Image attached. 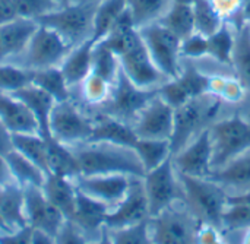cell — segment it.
I'll return each mask as SVG.
<instances>
[{"label":"cell","mask_w":250,"mask_h":244,"mask_svg":"<svg viewBox=\"0 0 250 244\" xmlns=\"http://www.w3.org/2000/svg\"><path fill=\"white\" fill-rule=\"evenodd\" d=\"M0 120L12 135L40 133V126L31 111L12 94L0 92Z\"/></svg>","instance_id":"19"},{"label":"cell","mask_w":250,"mask_h":244,"mask_svg":"<svg viewBox=\"0 0 250 244\" xmlns=\"http://www.w3.org/2000/svg\"><path fill=\"white\" fill-rule=\"evenodd\" d=\"M149 220V206L141 177H132L126 196L108 211L105 227L108 230L126 228Z\"/></svg>","instance_id":"12"},{"label":"cell","mask_w":250,"mask_h":244,"mask_svg":"<svg viewBox=\"0 0 250 244\" xmlns=\"http://www.w3.org/2000/svg\"><path fill=\"white\" fill-rule=\"evenodd\" d=\"M0 218L9 231L28 225L25 215V192L16 183L0 186Z\"/></svg>","instance_id":"24"},{"label":"cell","mask_w":250,"mask_h":244,"mask_svg":"<svg viewBox=\"0 0 250 244\" xmlns=\"http://www.w3.org/2000/svg\"><path fill=\"white\" fill-rule=\"evenodd\" d=\"M212 171L250 149V123L239 114L217 120L211 127Z\"/></svg>","instance_id":"6"},{"label":"cell","mask_w":250,"mask_h":244,"mask_svg":"<svg viewBox=\"0 0 250 244\" xmlns=\"http://www.w3.org/2000/svg\"><path fill=\"white\" fill-rule=\"evenodd\" d=\"M18 18L38 20L48 12L59 7L56 0H13Z\"/></svg>","instance_id":"43"},{"label":"cell","mask_w":250,"mask_h":244,"mask_svg":"<svg viewBox=\"0 0 250 244\" xmlns=\"http://www.w3.org/2000/svg\"><path fill=\"white\" fill-rule=\"evenodd\" d=\"M47 158L50 174L76 180L81 177V167L73 149L53 138H47Z\"/></svg>","instance_id":"27"},{"label":"cell","mask_w":250,"mask_h":244,"mask_svg":"<svg viewBox=\"0 0 250 244\" xmlns=\"http://www.w3.org/2000/svg\"><path fill=\"white\" fill-rule=\"evenodd\" d=\"M223 187H233L242 192L250 190V149L239 155L227 165L214 170L209 177Z\"/></svg>","instance_id":"26"},{"label":"cell","mask_w":250,"mask_h":244,"mask_svg":"<svg viewBox=\"0 0 250 244\" xmlns=\"http://www.w3.org/2000/svg\"><path fill=\"white\" fill-rule=\"evenodd\" d=\"M94 130L88 142H107L119 146L133 148L138 136L127 123L116 120L101 113H94Z\"/></svg>","instance_id":"21"},{"label":"cell","mask_w":250,"mask_h":244,"mask_svg":"<svg viewBox=\"0 0 250 244\" xmlns=\"http://www.w3.org/2000/svg\"><path fill=\"white\" fill-rule=\"evenodd\" d=\"M13 149L12 142V133L7 130V127L0 120V155H6Z\"/></svg>","instance_id":"52"},{"label":"cell","mask_w":250,"mask_h":244,"mask_svg":"<svg viewBox=\"0 0 250 244\" xmlns=\"http://www.w3.org/2000/svg\"><path fill=\"white\" fill-rule=\"evenodd\" d=\"M174 3H186V4H192L193 0H173Z\"/></svg>","instance_id":"59"},{"label":"cell","mask_w":250,"mask_h":244,"mask_svg":"<svg viewBox=\"0 0 250 244\" xmlns=\"http://www.w3.org/2000/svg\"><path fill=\"white\" fill-rule=\"evenodd\" d=\"M12 95H15L19 101H22L25 107L31 111V114L35 117V120L38 122L41 135L44 138H50L48 122H50V114L53 111V107L56 104L54 98L32 83L25 85L23 88L13 92Z\"/></svg>","instance_id":"25"},{"label":"cell","mask_w":250,"mask_h":244,"mask_svg":"<svg viewBox=\"0 0 250 244\" xmlns=\"http://www.w3.org/2000/svg\"><path fill=\"white\" fill-rule=\"evenodd\" d=\"M91 73L103 78L110 85H114L120 73V59L104 42H97L94 45Z\"/></svg>","instance_id":"37"},{"label":"cell","mask_w":250,"mask_h":244,"mask_svg":"<svg viewBox=\"0 0 250 244\" xmlns=\"http://www.w3.org/2000/svg\"><path fill=\"white\" fill-rule=\"evenodd\" d=\"M142 183L148 199L149 218L158 215L164 209L179 202L185 203L183 187L171 157L160 164L157 168L145 173V176L142 177Z\"/></svg>","instance_id":"10"},{"label":"cell","mask_w":250,"mask_h":244,"mask_svg":"<svg viewBox=\"0 0 250 244\" xmlns=\"http://www.w3.org/2000/svg\"><path fill=\"white\" fill-rule=\"evenodd\" d=\"M211 3L218 10V13L223 18H226V16L239 15L243 0H211Z\"/></svg>","instance_id":"50"},{"label":"cell","mask_w":250,"mask_h":244,"mask_svg":"<svg viewBox=\"0 0 250 244\" xmlns=\"http://www.w3.org/2000/svg\"><path fill=\"white\" fill-rule=\"evenodd\" d=\"M41 189H42L45 198L69 221L72 218L75 206H76V198H78L76 180L56 176V174H47Z\"/></svg>","instance_id":"23"},{"label":"cell","mask_w":250,"mask_h":244,"mask_svg":"<svg viewBox=\"0 0 250 244\" xmlns=\"http://www.w3.org/2000/svg\"><path fill=\"white\" fill-rule=\"evenodd\" d=\"M94 130V117L73 98L56 102L50 114V138L67 146H78L89 141Z\"/></svg>","instance_id":"5"},{"label":"cell","mask_w":250,"mask_h":244,"mask_svg":"<svg viewBox=\"0 0 250 244\" xmlns=\"http://www.w3.org/2000/svg\"><path fill=\"white\" fill-rule=\"evenodd\" d=\"M70 148L78 158L81 176L125 174L141 179L145 176L142 164L132 148L107 142H85Z\"/></svg>","instance_id":"1"},{"label":"cell","mask_w":250,"mask_h":244,"mask_svg":"<svg viewBox=\"0 0 250 244\" xmlns=\"http://www.w3.org/2000/svg\"><path fill=\"white\" fill-rule=\"evenodd\" d=\"M88 244H114V242H113V237H111L110 230L105 227V228L103 230V233H101L95 240L88 242Z\"/></svg>","instance_id":"56"},{"label":"cell","mask_w":250,"mask_h":244,"mask_svg":"<svg viewBox=\"0 0 250 244\" xmlns=\"http://www.w3.org/2000/svg\"><path fill=\"white\" fill-rule=\"evenodd\" d=\"M37 26V20L25 18H15L10 22L0 25V40L6 56V61L12 63L23 53Z\"/></svg>","instance_id":"20"},{"label":"cell","mask_w":250,"mask_h":244,"mask_svg":"<svg viewBox=\"0 0 250 244\" xmlns=\"http://www.w3.org/2000/svg\"><path fill=\"white\" fill-rule=\"evenodd\" d=\"M94 45L95 44L92 40H86L72 47L62 64L59 66L72 91L78 88L79 83L91 73Z\"/></svg>","instance_id":"22"},{"label":"cell","mask_w":250,"mask_h":244,"mask_svg":"<svg viewBox=\"0 0 250 244\" xmlns=\"http://www.w3.org/2000/svg\"><path fill=\"white\" fill-rule=\"evenodd\" d=\"M119 59L122 72L130 82L142 89H157L164 81H167L152 61L142 38L132 50Z\"/></svg>","instance_id":"16"},{"label":"cell","mask_w":250,"mask_h":244,"mask_svg":"<svg viewBox=\"0 0 250 244\" xmlns=\"http://www.w3.org/2000/svg\"><path fill=\"white\" fill-rule=\"evenodd\" d=\"M10 183H15V182H13L9 164L6 161V157L0 155V186H6V184H10Z\"/></svg>","instance_id":"53"},{"label":"cell","mask_w":250,"mask_h":244,"mask_svg":"<svg viewBox=\"0 0 250 244\" xmlns=\"http://www.w3.org/2000/svg\"><path fill=\"white\" fill-rule=\"evenodd\" d=\"M34 228L26 225L23 228L0 233V244H31Z\"/></svg>","instance_id":"48"},{"label":"cell","mask_w":250,"mask_h":244,"mask_svg":"<svg viewBox=\"0 0 250 244\" xmlns=\"http://www.w3.org/2000/svg\"><path fill=\"white\" fill-rule=\"evenodd\" d=\"M223 101L211 94L192 98L182 107L176 108L173 133L170 138L171 155L180 152L201 132L211 127L217 122Z\"/></svg>","instance_id":"2"},{"label":"cell","mask_w":250,"mask_h":244,"mask_svg":"<svg viewBox=\"0 0 250 244\" xmlns=\"http://www.w3.org/2000/svg\"><path fill=\"white\" fill-rule=\"evenodd\" d=\"M108 211L110 208L105 203L95 201L78 190L76 206L69 221L86 237L88 242H92L105 228Z\"/></svg>","instance_id":"18"},{"label":"cell","mask_w":250,"mask_h":244,"mask_svg":"<svg viewBox=\"0 0 250 244\" xmlns=\"http://www.w3.org/2000/svg\"><path fill=\"white\" fill-rule=\"evenodd\" d=\"M88 1H94V3H98V1H101V0H88Z\"/></svg>","instance_id":"61"},{"label":"cell","mask_w":250,"mask_h":244,"mask_svg":"<svg viewBox=\"0 0 250 244\" xmlns=\"http://www.w3.org/2000/svg\"><path fill=\"white\" fill-rule=\"evenodd\" d=\"M243 244H250V228L248 230V234H246V237H245V242Z\"/></svg>","instance_id":"60"},{"label":"cell","mask_w":250,"mask_h":244,"mask_svg":"<svg viewBox=\"0 0 250 244\" xmlns=\"http://www.w3.org/2000/svg\"><path fill=\"white\" fill-rule=\"evenodd\" d=\"M56 244H88L86 237L70 223L66 221L56 234Z\"/></svg>","instance_id":"47"},{"label":"cell","mask_w":250,"mask_h":244,"mask_svg":"<svg viewBox=\"0 0 250 244\" xmlns=\"http://www.w3.org/2000/svg\"><path fill=\"white\" fill-rule=\"evenodd\" d=\"M158 94L157 89H142L136 86L133 82L127 79V76L122 72L111 86L110 97L107 101L94 113H101L123 123L132 126L138 114L144 110V107ZM92 113V114H94Z\"/></svg>","instance_id":"8"},{"label":"cell","mask_w":250,"mask_h":244,"mask_svg":"<svg viewBox=\"0 0 250 244\" xmlns=\"http://www.w3.org/2000/svg\"><path fill=\"white\" fill-rule=\"evenodd\" d=\"M72 45L51 28L38 23L23 53L12 63L26 70H41L62 64Z\"/></svg>","instance_id":"7"},{"label":"cell","mask_w":250,"mask_h":244,"mask_svg":"<svg viewBox=\"0 0 250 244\" xmlns=\"http://www.w3.org/2000/svg\"><path fill=\"white\" fill-rule=\"evenodd\" d=\"M126 0H101L97 3L91 38L94 44L103 41L110 34V31L113 29L122 13L126 10Z\"/></svg>","instance_id":"28"},{"label":"cell","mask_w":250,"mask_h":244,"mask_svg":"<svg viewBox=\"0 0 250 244\" xmlns=\"http://www.w3.org/2000/svg\"><path fill=\"white\" fill-rule=\"evenodd\" d=\"M28 83H31V70L10 61L0 63V92L13 94Z\"/></svg>","instance_id":"40"},{"label":"cell","mask_w":250,"mask_h":244,"mask_svg":"<svg viewBox=\"0 0 250 244\" xmlns=\"http://www.w3.org/2000/svg\"><path fill=\"white\" fill-rule=\"evenodd\" d=\"M139 34L158 70L167 79L177 78L183 63L180 53L182 40L160 22L139 28Z\"/></svg>","instance_id":"9"},{"label":"cell","mask_w":250,"mask_h":244,"mask_svg":"<svg viewBox=\"0 0 250 244\" xmlns=\"http://www.w3.org/2000/svg\"><path fill=\"white\" fill-rule=\"evenodd\" d=\"M31 83L51 95L56 102L67 101L72 98V89L67 85L59 66L41 70H31Z\"/></svg>","instance_id":"30"},{"label":"cell","mask_w":250,"mask_h":244,"mask_svg":"<svg viewBox=\"0 0 250 244\" xmlns=\"http://www.w3.org/2000/svg\"><path fill=\"white\" fill-rule=\"evenodd\" d=\"M180 53L183 60H196L208 56V37L193 32L192 35L182 40Z\"/></svg>","instance_id":"45"},{"label":"cell","mask_w":250,"mask_h":244,"mask_svg":"<svg viewBox=\"0 0 250 244\" xmlns=\"http://www.w3.org/2000/svg\"><path fill=\"white\" fill-rule=\"evenodd\" d=\"M4 231H9V230L6 228L4 223H3V221H1V218H0V233H4Z\"/></svg>","instance_id":"58"},{"label":"cell","mask_w":250,"mask_h":244,"mask_svg":"<svg viewBox=\"0 0 250 244\" xmlns=\"http://www.w3.org/2000/svg\"><path fill=\"white\" fill-rule=\"evenodd\" d=\"M231 66L236 70L237 81L250 91V25L243 23L236 32V45L233 51Z\"/></svg>","instance_id":"35"},{"label":"cell","mask_w":250,"mask_h":244,"mask_svg":"<svg viewBox=\"0 0 250 244\" xmlns=\"http://www.w3.org/2000/svg\"><path fill=\"white\" fill-rule=\"evenodd\" d=\"M97 3L81 0L59 6L37 22L62 35L72 47L92 38V22Z\"/></svg>","instance_id":"4"},{"label":"cell","mask_w":250,"mask_h":244,"mask_svg":"<svg viewBox=\"0 0 250 244\" xmlns=\"http://www.w3.org/2000/svg\"><path fill=\"white\" fill-rule=\"evenodd\" d=\"M31 244H56V239H54L53 236L47 234V233H42V231L34 230Z\"/></svg>","instance_id":"55"},{"label":"cell","mask_w":250,"mask_h":244,"mask_svg":"<svg viewBox=\"0 0 250 244\" xmlns=\"http://www.w3.org/2000/svg\"><path fill=\"white\" fill-rule=\"evenodd\" d=\"M18 18L13 0H0V25Z\"/></svg>","instance_id":"51"},{"label":"cell","mask_w":250,"mask_h":244,"mask_svg":"<svg viewBox=\"0 0 250 244\" xmlns=\"http://www.w3.org/2000/svg\"><path fill=\"white\" fill-rule=\"evenodd\" d=\"M179 174L190 177H209L212 173V142L209 127L201 132L180 152L171 155Z\"/></svg>","instance_id":"14"},{"label":"cell","mask_w":250,"mask_h":244,"mask_svg":"<svg viewBox=\"0 0 250 244\" xmlns=\"http://www.w3.org/2000/svg\"><path fill=\"white\" fill-rule=\"evenodd\" d=\"M208 94L215 95L221 101L239 102L245 97V88L237 79H227L221 76H212L209 79Z\"/></svg>","instance_id":"41"},{"label":"cell","mask_w":250,"mask_h":244,"mask_svg":"<svg viewBox=\"0 0 250 244\" xmlns=\"http://www.w3.org/2000/svg\"><path fill=\"white\" fill-rule=\"evenodd\" d=\"M234 45H236V32L231 23L224 20L221 26L208 37V57H212L221 64L231 66Z\"/></svg>","instance_id":"33"},{"label":"cell","mask_w":250,"mask_h":244,"mask_svg":"<svg viewBox=\"0 0 250 244\" xmlns=\"http://www.w3.org/2000/svg\"><path fill=\"white\" fill-rule=\"evenodd\" d=\"M174 123V108L170 107L158 94L144 107L132 123L133 132L139 139L170 141Z\"/></svg>","instance_id":"13"},{"label":"cell","mask_w":250,"mask_h":244,"mask_svg":"<svg viewBox=\"0 0 250 244\" xmlns=\"http://www.w3.org/2000/svg\"><path fill=\"white\" fill-rule=\"evenodd\" d=\"M4 157L9 164L13 182L16 184H19L21 187H31V186L41 187L42 186L47 174L41 171L28 158H25L21 152H18L16 149H12Z\"/></svg>","instance_id":"31"},{"label":"cell","mask_w":250,"mask_h":244,"mask_svg":"<svg viewBox=\"0 0 250 244\" xmlns=\"http://www.w3.org/2000/svg\"><path fill=\"white\" fill-rule=\"evenodd\" d=\"M227 205H249L250 206V190L237 193V195H229Z\"/></svg>","instance_id":"54"},{"label":"cell","mask_w":250,"mask_h":244,"mask_svg":"<svg viewBox=\"0 0 250 244\" xmlns=\"http://www.w3.org/2000/svg\"><path fill=\"white\" fill-rule=\"evenodd\" d=\"M158 95L174 110L186 104L190 98L186 94L185 88L180 85V82L174 79H167L158 86Z\"/></svg>","instance_id":"46"},{"label":"cell","mask_w":250,"mask_h":244,"mask_svg":"<svg viewBox=\"0 0 250 244\" xmlns=\"http://www.w3.org/2000/svg\"><path fill=\"white\" fill-rule=\"evenodd\" d=\"M114 244H154L149 231V220L120 228V230H110Z\"/></svg>","instance_id":"42"},{"label":"cell","mask_w":250,"mask_h":244,"mask_svg":"<svg viewBox=\"0 0 250 244\" xmlns=\"http://www.w3.org/2000/svg\"><path fill=\"white\" fill-rule=\"evenodd\" d=\"M13 149L21 152L25 158L34 163L41 171L50 174L48 158H47V138L40 133H22L12 135Z\"/></svg>","instance_id":"29"},{"label":"cell","mask_w":250,"mask_h":244,"mask_svg":"<svg viewBox=\"0 0 250 244\" xmlns=\"http://www.w3.org/2000/svg\"><path fill=\"white\" fill-rule=\"evenodd\" d=\"M249 25H250V23H249Z\"/></svg>","instance_id":"62"},{"label":"cell","mask_w":250,"mask_h":244,"mask_svg":"<svg viewBox=\"0 0 250 244\" xmlns=\"http://www.w3.org/2000/svg\"><path fill=\"white\" fill-rule=\"evenodd\" d=\"M171 3L173 0H126L127 10L138 29L152 22H158Z\"/></svg>","instance_id":"36"},{"label":"cell","mask_w":250,"mask_h":244,"mask_svg":"<svg viewBox=\"0 0 250 244\" xmlns=\"http://www.w3.org/2000/svg\"><path fill=\"white\" fill-rule=\"evenodd\" d=\"M133 152L136 154L139 163L145 173L157 168L166 160L171 157L170 141H158V139H139L133 145Z\"/></svg>","instance_id":"32"},{"label":"cell","mask_w":250,"mask_h":244,"mask_svg":"<svg viewBox=\"0 0 250 244\" xmlns=\"http://www.w3.org/2000/svg\"><path fill=\"white\" fill-rule=\"evenodd\" d=\"M196 242L198 244H224L220 237V230L208 224H199Z\"/></svg>","instance_id":"49"},{"label":"cell","mask_w":250,"mask_h":244,"mask_svg":"<svg viewBox=\"0 0 250 244\" xmlns=\"http://www.w3.org/2000/svg\"><path fill=\"white\" fill-rule=\"evenodd\" d=\"M250 228L249 205H229L223 217V230L236 231Z\"/></svg>","instance_id":"44"},{"label":"cell","mask_w":250,"mask_h":244,"mask_svg":"<svg viewBox=\"0 0 250 244\" xmlns=\"http://www.w3.org/2000/svg\"><path fill=\"white\" fill-rule=\"evenodd\" d=\"M199 223L185 206L177 203L164 209L158 215L149 218V231L154 244H198Z\"/></svg>","instance_id":"11"},{"label":"cell","mask_w":250,"mask_h":244,"mask_svg":"<svg viewBox=\"0 0 250 244\" xmlns=\"http://www.w3.org/2000/svg\"><path fill=\"white\" fill-rule=\"evenodd\" d=\"M179 179L183 187L185 205L195 220L199 224H208L223 230V217L229 206L226 187L204 177L179 174Z\"/></svg>","instance_id":"3"},{"label":"cell","mask_w":250,"mask_h":244,"mask_svg":"<svg viewBox=\"0 0 250 244\" xmlns=\"http://www.w3.org/2000/svg\"><path fill=\"white\" fill-rule=\"evenodd\" d=\"M130 180L132 177L125 174L81 176L76 179V186L79 192L105 203L111 209L126 196Z\"/></svg>","instance_id":"17"},{"label":"cell","mask_w":250,"mask_h":244,"mask_svg":"<svg viewBox=\"0 0 250 244\" xmlns=\"http://www.w3.org/2000/svg\"><path fill=\"white\" fill-rule=\"evenodd\" d=\"M180 85L185 88L186 94L189 98H198L202 95H207L209 91V79L211 76L202 73L190 60H183L182 63V70L179 76L176 78Z\"/></svg>","instance_id":"39"},{"label":"cell","mask_w":250,"mask_h":244,"mask_svg":"<svg viewBox=\"0 0 250 244\" xmlns=\"http://www.w3.org/2000/svg\"><path fill=\"white\" fill-rule=\"evenodd\" d=\"M192 9H193L195 32H199L205 37L214 34L224 22V18L218 13V10L214 7L211 0H193Z\"/></svg>","instance_id":"38"},{"label":"cell","mask_w":250,"mask_h":244,"mask_svg":"<svg viewBox=\"0 0 250 244\" xmlns=\"http://www.w3.org/2000/svg\"><path fill=\"white\" fill-rule=\"evenodd\" d=\"M167 29H170L180 40L192 35L195 32V20H193V9L192 4L186 3H171L168 10L158 20Z\"/></svg>","instance_id":"34"},{"label":"cell","mask_w":250,"mask_h":244,"mask_svg":"<svg viewBox=\"0 0 250 244\" xmlns=\"http://www.w3.org/2000/svg\"><path fill=\"white\" fill-rule=\"evenodd\" d=\"M25 192V215L28 225L34 230L47 233L53 237L67 221L63 214L45 198L41 187H23Z\"/></svg>","instance_id":"15"},{"label":"cell","mask_w":250,"mask_h":244,"mask_svg":"<svg viewBox=\"0 0 250 244\" xmlns=\"http://www.w3.org/2000/svg\"><path fill=\"white\" fill-rule=\"evenodd\" d=\"M4 61H6V56H4V51H3L1 40H0V63H4Z\"/></svg>","instance_id":"57"}]
</instances>
